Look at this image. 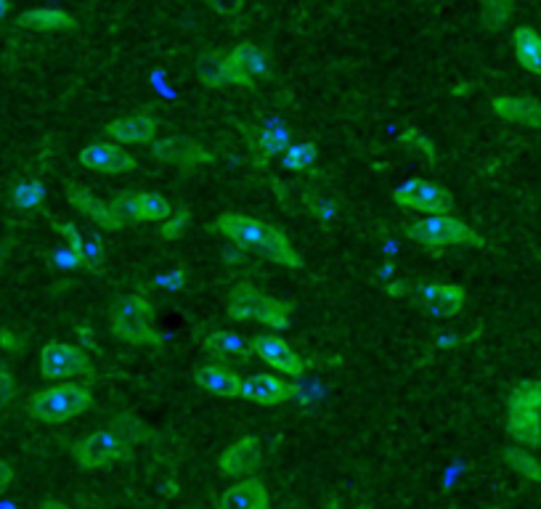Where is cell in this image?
I'll use <instances>...</instances> for the list:
<instances>
[{
  "instance_id": "cell-33",
  "label": "cell",
  "mask_w": 541,
  "mask_h": 509,
  "mask_svg": "<svg viewBox=\"0 0 541 509\" xmlns=\"http://www.w3.org/2000/svg\"><path fill=\"white\" fill-rule=\"evenodd\" d=\"M104 260H107V247H104V242H101L96 234L83 231V268L96 274V271H101V266H104Z\"/></svg>"
},
{
  "instance_id": "cell-35",
  "label": "cell",
  "mask_w": 541,
  "mask_h": 509,
  "mask_svg": "<svg viewBox=\"0 0 541 509\" xmlns=\"http://www.w3.org/2000/svg\"><path fill=\"white\" fill-rule=\"evenodd\" d=\"M189 210H178V213H173L168 218V221H162L160 228V236L165 239V242H173V239H178V236L183 234V228L189 226Z\"/></svg>"
},
{
  "instance_id": "cell-6",
  "label": "cell",
  "mask_w": 541,
  "mask_h": 509,
  "mask_svg": "<svg viewBox=\"0 0 541 509\" xmlns=\"http://www.w3.org/2000/svg\"><path fill=\"white\" fill-rule=\"evenodd\" d=\"M40 374L43 380H69V377H93L91 358L69 342L51 340L40 350Z\"/></svg>"
},
{
  "instance_id": "cell-5",
  "label": "cell",
  "mask_w": 541,
  "mask_h": 509,
  "mask_svg": "<svg viewBox=\"0 0 541 509\" xmlns=\"http://www.w3.org/2000/svg\"><path fill=\"white\" fill-rule=\"evenodd\" d=\"M93 393L85 385L77 382H64V385H54L35 393L27 401V411L32 419L46 422V425H61L67 419H75L80 414L91 409Z\"/></svg>"
},
{
  "instance_id": "cell-21",
  "label": "cell",
  "mask_w": 541,
  "mask_h": 509,
  "mask_svg": "<svg viewBox=\"0 0 541 509\" xmlns=\"http://www.w3.org/2000/svg\"><path fill=\"white\" fill-rule=\"evenodd\" d=\"M496 117H502L515 125H526V128H541V104L534 99H518V96H496L491 101Z\"/></svg>"
},
{
  "instance_id": "cell-41",
  "label": "cell",
  "mask_w": 541,
  "mask_h": 509,
  "mask_svg": "<svg viewBox=\"0 0 541 509\" xmlns=\"http://www.w3.org/2000/svg\"><path fill=\"white\" fill-rule=\"evenodd\" d=\"M8 252H11V244H8V242L0 244V266H3V263H6Z\"/></svg>"
},
{
  "instance_id": "cell-11",
  "label": "cell",
  "mask_w": 541,
  "mask_h": 509,
  "mask_svg": "<svg viewBox=\"0 0 541 509\" xmlns=\"http://www.w3.org/2000/svg\"><path fill=\"white\" fill-rule=\"evenodd\" d=\"M112 205L128 223H157L173 215L168 199L152 191H122L112 199Z\"/></svg>"
},
{
  "instance_id": "cell-22",
  "label": "cell",
  "mask_w": 541,
  "mask_h": 509,
  "mask_svg": "<svg viewBox=\"0 0 541 509\" xmlns=\"http://www.w3.org/2000/svg\"><path fill=\"white\" fill-rule=\"evenodd\" d=\"M507 435L520 446H541V411L515 409L507 411Z\"/></svg>"
},
{
  "instance_id": "cell-2",
  "label": "cell",
  "mask_w": 541,
  "mask_h": 509,
  "mask_svg": "<svg viewBox=\"0 0 541 509\" xmlns=\"http://www.w3.org/2000/svg\"><path fill=\"white\" fill-rule=\"evenodd\" d=\"M226 313L234 321H258L263 327L279 329V332L290 329L292 324V303L244 282L231 287Z\"/></svg>"
},
{
  "instance_id": "cell-4",
  "label": "cell",
  "mask_w": 541,
  "mask_h": 509,
  "mask_svg": "<svg viewBox=\"0 0 541 509\" xmlns=\"http://www.w3.org/2000/svg\"><path fill=\"white\" fill-rule=\"evenodd\" d=\"M404 234L412 239L414 244H420L430 252H441L446 247H483L486 239H483L475 228L467 226L465 221H459L454 215H427L422 221L409 223L404 228Z\"/></svg>"
},
{
  "instance_id": "cell-30",
  "label": "cell",
  "mask_w": 541,
  "mask_h": 509,
  "mask_svg": "<svg viewBox=\"0 0 541 509\" xmlns=\"http://www.w3.org/2000/svg\"><path fill=\"white\" fill-rule=\"evenodd\" d=\"M515 409H536L541 411V380H526L515 385L507 398V411Z\"/></svg>"
},
{
  "instance_id": "cell-27",
  "label": "cell",
  "mask_w": 541,
  "mask_h": 509,
  "mask_svg": "<svg viewBox=\"0 0 541 509\" xmlns=\"http://www.w3.org/2000/svg\"><path fill=\"white\" fill-rule=\"evenodd\" d=\"M223 59L226 56L218 51H207L197 59V80L207 88H223L226 83V69H223Z\"/></svg>"
},
{
  "instance_id": "cell-32",
  "label": "cell",
  "mask_w": 541,
  "mask_h": 509,
  "mask_svg": "<svg viewBox=\"0 0 541 509\" xmlns=\"http://www.w3.org/2000/svg\"><path fill=\"white\" fill-rule=\"evenodd\" d=\"M43 197H46V186H43V183L24 181L14 189L11 202H14L19 210H35V207L43 205Z\"/></svg>"
},
{
  "instance_id": "cell-28",
  "label": "cell",
  "mask_w": 541,
  "mask_h": 509,
  "mask_svg": "<svg viewBox=\"0 0 541 509\" xmlns=\"http://www.w3.org/2000/svg\"><path fill=\"white\" fill-rule=\"evenodd\" d=\"M290 146H292L290 130L282 128V125H268V128L260 133L258 149H260V157H263V160L279 157V154L287 152Z\"/></svg>"
},
{
  "instance_id": "cell-29",
  "label": "cell",
  "mask_w": 541,
  "mask_h": 509,
  "mask_svg": "<svg viewBox=\"0 0 541 509\" xmlns=\"http://www.w3.org/2000/svg\"><path fill=\"white\" fill-rule=\"evenodd\" d=\"M515 14V0H483L481 3V22L488 32L502 30Z\"/></svg>"
},
{
  "instance_id": "cell-9",
  "label": "cell",
  "mask_w": 541,
  "mask_h": 509,
  "mask_svg": "<svg viewBox=\"0 0 541 509\" xmlns=\"http://www.w3.org/2000/svg\"><path fill=\"white\" fill-rule=\"evenodd\" d=\"M412 300L435 319H451L465 308L467 292L459 284L417 282L412 284Z\"/></svg>"
},
{
  "instance_id": "cell-17",
  "label": "cell",
  "mask_w": 541,
  "mask_h": 509,
  "mask_svg": "<svg viewBox=\"0 0 541 509\" xmlns=\"http://www.w3.org/2000/svg\"><path fill=\"white\" fill-rule=\"evenodd\" d=\"M194 385L218 398L242 396V377L223 364H199L194 369Z\"/></svg>"
},
{
  "instance_id": "cell-15",
  "label": "cell",
  "mask_w": 541,
  "mask_h": 509,
  "mask_svg": "<svg viewBox=\"0 0 541 509\" xmlns=\"http://www.w3.org/2000/svg\"><path fill=\"white\" fill-rule=\"evenodd\" d=\"M152 157L160 162H170V165H181V168H202L215 162L213 152H207L205 146L191 144L183 138H165V141H154Z\"/></svg>"
},
{
  "instance_id": "cell-36",
  "label": "cell",
  "mask_w": 541,
  "mask_h": 509,
  "mask_svg": "<svg viewBox=\"0 0 541 509\" xmlns=\"http://www.w3.org/2000/svg\"><path fill=\"white\" fill-rule=\"evenodd\" d=\"M16 396V382L6 366H0V409H6Z\"/></svg>"
},
{
  "instance_id": "cell-3",
  "label": "cell",
  "mask_w": 541,
  "mask_h": 509,
  "mask_svg": "<svg viewBox=\"0 0 541 509\" xmlns=\"http://www.w3.org/2000/svg\"><path fill=\"white\" fill-rule=\"evenodd\" d=\"M109 327L128 345H162L165 337L154 329V305L144 295H122L109 313Z\"/></svg>"
},
{
  "instance_id": "cell-1",
  "label": "cell",
  "mask_w": 541,
  "mask_h": 509,
  "mask_svg": "<svg viewBox=\"0 0 541 509\" xmlns=\"http://www.w3.org/2000/svg\"><path fill=\"white\" fill-rule=\"evenodd\" d=\"M213 231L221 234L223 239H229L244 252H255L258 258L271 260L274 266L292 268L298 271L303 268V255L295 250V244L290 242V236L284 234L282 228L271 226L266 221H258L252 215L244 213H223L213 221Z\"/></svg>"
},
{
  "instance_id": "cell-18",
  "label": "cell",
  "mask_w": 541,
  "mask_h": 509,
  "mask_svg": "<svg viewBox=\"0 0 541 509\" xmlns=\"http://www.w3.org/2000/svg\"><path fill=\"white\" fill-rule=\"evenodd\" d=\"M157 120L152 114H130V117H120V120L107 122V136L115 144H152L157 136Z\"/></svg>"
},
{
  "instance_id": "cell-10",
  "label": "cell",
  "mask_w": 541,
  "mask_h": 509,
  "mask_svg": "<svg viewBox=\"0 0 541 509\" xmlns=\"http://www.w3.org/2000/svg\"><path fill=\"white\" fill-rule=\"evenodd\" d=\"M393 202L406 210H420L427 215H446L454 207V197L433 181H406L393 191Z\"/></svg>"
},
{
  "instance_id": "cell-39",
  "label": "cell",
  "mask_w": 541,
  "mask_h": 509,
  "mask_svg": "<svg viewBox=\"0 0 541 509\" xmlns=\"http://www.w3.org/2000/svg\"><path fill=\"white\" fill-rule=\"evenodd\" d=\"M11 483H14V470L8 467V462H3V459H0V491H6Z\"/></svg>"
},
{
  "instance_id": "cell-14",
  "label": "cell",
  "mask_w": 541,
  "mask_h": 509,
  "mask_svg": "<svg viewBox=\"0 0 541 509\" xmlns=\"http://www.w3.org/2000/svg\"><path fill=\"white\" fill-rule=\"evenodd\" d=\"M67 199L77 213H83L88 221L96 223V226L104 228V231H120V228H125V223H128L117 213L112 202H101V199L93 197L91 189H85V186L67 183Z\"/></svg>"
},
{
  "instance_id": "cell-7",
  "label": "cell",
  "mask_w": 541,
  "mask_h": 509,
  "mask_svg": "<svg viewBox=\"0 0 541 509\" xmlns=\"http://www.w3.org/2000/svg\"><path fill=\"white\" fill-rule=\"evenodd\" d=\"M72 454L83 470H101V467L125 459L130 454V446L128 438L117 430H96V433L85 435L83 441H77Z\"/></svg>"
},
{
  "instance_id": "cell-13",
  "label": "cell",
  "mask_w": 541,
  "mask_h": 509,
  "mask_svg": "<svg viewBox=\"0 0 541 509\" xmlns=\"http://www.w3.org/2000/svg\"><path fill=\"white\" fill-rule=\"evenodd\" d=\"M252 356H258L263 364H268L274 372L287 374V377H300L305 372V361L292 350L290 342L279 340L271 335H258L250 340Z\"/></svg>"
},
{
  "instance_id": "cell-38",
  "label": "cell",
  "mask_w": 541,
  "mask_h": 509,
  "mask_svg": "<svg viewBox=\"0 0 541 509\" xmlns=\"http://www.w3.org/2000/svg\"><path fill=\"white\" fill-rule=\"evenodd\" d=\"M0 345L6 350H11V353H19V350L24 348V342H19V337L11 335L8 329H0Z\"/></svg>"
},
{
  "instance_id": "cell-26",
  "label": "cell",
  "mask_w": 541,
  "mask_h": 509,
  "mask_svg": "<svg viewBox=\"0 0 541 509\" xmlns=\"http://www.w3.org/2000/svg\"><path fill=\"white\" fill-rule=\"evenodd\" d=\"M502 459L507 462V467L523 480H528V483H541V462L534 454H528L526 449L510 446V449H504Z\"/></svg>"
},
{
  "instance_id": "cell-23",
  "label": "cell",
  "mask_w": 541,
  "mask_h": 509,
  "mask_svg": "<svg viewBox=\"0 0 541 509\" xmlns=\"http://www.w3.org/2000/svg\"><path fill=\"white\" fill-rule=\"evenodd\" d=\"M19 27L38 32H69L75 30V16L61 11V8H32L19 16Z\"/></svg>"
},
{
  "instance_id": "cell-37",
  "label": "cell",
  "mask_w": 541,
  "mask_h": 509,
  "mask_svg": "<svg viewBox=\"0 0 541 509\" xmlns=\"http://www.w3.org/2000/svg\"><path fill=\"white\" fill-rule=\"evenodd\" d=\"M205 3L221 16H237L244 8V0H205Z\"/></svg>"
},
{
  "instance_id": "cell-31",
  "label": "cell",
  "mask_w": 541,
  "mask_h": 509,
  "mask_svg": "<svg viewBox=\"0 0 541 509\" xmlns=\"http://www.w3.org/2000/svg\"><path fill=\"white\" fill-rule=\"evenodd\" d=\"M282 157L284 168L295 170V173H305V170L316 162V157H319V149H316V144H308V141H305V144H292Z\"/></svg>"
},
{
  "instance_id": "cell-8",
  "label": "cell",
  "mask_w": 541,
  "mask_h": 509,
  "mask_svg": "<svg viewBox=\"0 0 541 509\" xmlns=\"http://www.w3.org/2000/svg\"><path fill=\"white\" fill-rule=\"evenodd\" d=\"M223 69H226V83L239 85V88H258L260 80H266L271 72L268 56L263 48L255 43H239L237 48H231L226 59H223Z\"/></svg>"
},
{
  "instance_id": "cell-40",
  "label": "cell",
  "mask_w": 541,
  "mask_h": 509,
  "mask_svg": "<svg viewBox=\"0 0 541 509\" xmlns=\"http://www.w3.org/2000/svg\"><path fill=\"white\" fill-rule=\"evenodd\" d=\"M38 509H72V507H67V504L59 502V499H43V502L38 504Z\"/></svg>"
},
{
  "instance_id": "cell-34",
  "label": "cell",
  "mask_w": 541,
  "mask_h": 509,
  "mask_svg": "<svg viewBox=\"0 0 541 509\" xmlns=\"http://www.w3.org/2000/svg\"><path fill=\"white\" fill-rule=\"evenodd\" d=\"M398 144L404 146V149H412V152L422 154L425 160H435V157H438L435 144L425 136V133H422L420 128H406L404 133L398 136Z\"/></svg>"
},
{
  "instance_id": "cell-16",
  "label": "cell",
  "mask_w": 541,
  "mask_h": 509,
  "mask_svg": "<svg viewBox=\"0 0 541 509\" xmlns=\"http://www.w3.org/2000/svg\"><path fill=\"white\" fill-rule=\"evenodd\" d=\"M295 396L292 382L276 377V374H252L247 380H242V398L258 406H279L287 403Z\"/></svg>"
},
{
  "instance_id": "cell-20",
  "label": "cell",
  "mask_w": 541,
  "mask_h": 509,
  "mask_svg": "<svg viewBox=\"0 0 541 509\" xmlns=\"http://www.w3.org/2000/svg\"><path fill=\"white\" fill-rule=\"evenodd\" d=\"M215 509H271V494L260 480L242 478L226 488Z\"/></svg>"
},
{
  "instance_id": "cell-24",
  "label": "cell",
  "mask_w": 541,
  "mask_h": 509,
  "mask_svg": "<svg viewBox=\"0 0 541 509\" xmlns=\"http://www.w3.org/2000/svg\"><path fill=\"white\" fill-rule=\"evenodd\" d=\"M202 348L218 358L234 361V364H247L252 356L250 340L234 335V332H213L202 340Z\"/></svg>"
},
{
  "instance_id": "cell-19",
  "label": "cell",
  "mask_w": 541,
  "mask_h": 509,
  "mask_svg": "<svg viewBox=\"0 0 541 509\" xmlns=\"http://www.w3.org/2000/svg\"><path fill=\"white\" fill-rule=\"evenodd\" d=\"M260 441L258 438H239L237 443H231L229 449L223 451L221 456V475L226 478H244V475H250L252 470H258L260 464Z\"/></svg>"
},
{
  "instance_id": "cell-12",
  "label": "cell",
  "mask_w": 541,
  "mask_h": 509,
  "mask_svg": "<svg viewBox=\"0 0 541 509\" xmlns=\"http://www.w3.org/2000/svg\"><path fill=\"white\" fill-rule=\"evenodd\" d=\"M80 165L91 173L101 175H125L136 170V157L122 149V144H109V141H93L85 149H80Z\"/></svg>"
},
{
  "instance_id": "cell-25",
  "label": "cell",
  "mask_w": 541,
  "mask_h": 509,
  "mask_svg": "<svg viewBox=\"0 0 541 509\" xmlns=\"http://www.w3.org/2000/svg\"><path fill=\"white\" fill-rule=\"evenodd\" d=\"M515 59L526 72L541 77V35L534 27H518L512 32Z\"/></svg>"
}]
</instances>
